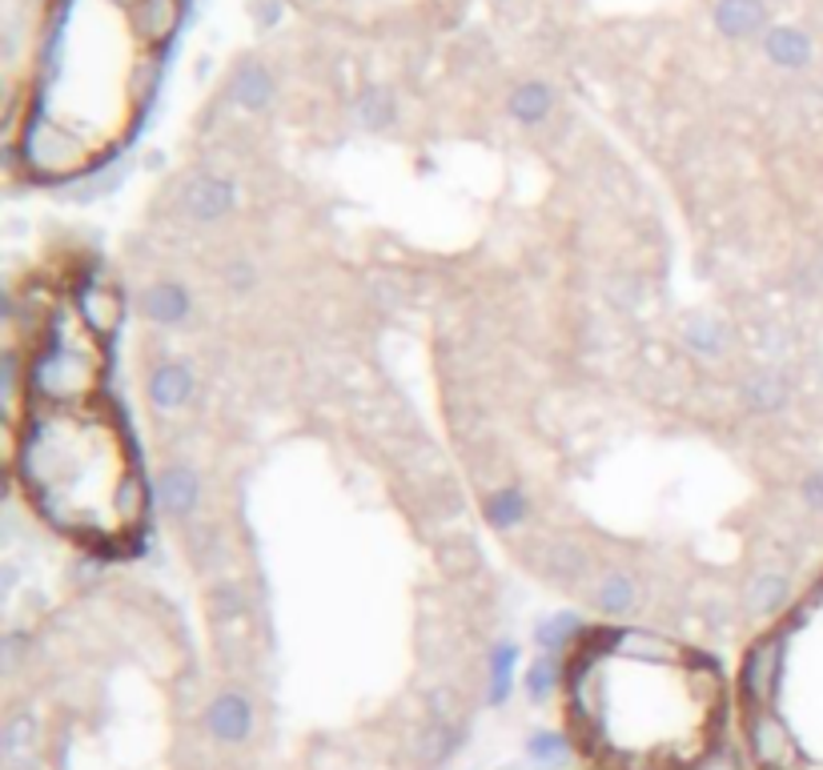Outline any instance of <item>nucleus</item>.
<instances>
[{
    "label": "nucleus",
    "mask_w": 823,
    "mask_h": 770,
    "mask_svg": "<svg viewBox=\"0 0 823 770\" xmlns=\"http://www.w3.org/2000/svg\"><path fill=\"white\" fill-rule=\"evenodd\" d=\"M567 723L599 770H699L724 730V683L678 642L619 630L570 662Z\"/></svg>",
    "instance_id": "1"
},
{
    "label": "nucleus",
    "mask_w": 823,
    "mask_h": 770,
    "mask_svg": "<svg viewBox=\"0 0 823 770\" xmlns=\"http://www.w3.org/2000/svg\"><path fill=\"white\" fill-rule=\"evenodd\" d=\"M21 478L36 510L77 538L125 542L146 522L149 494L129 462L125 429L97 402H33L21 441Z\"/></svg>",
    "instance_id": "2"
},
{
    "label": "nucleus",
    "mask_w": 823,
    "mask_h": 770,
    "mask_svg": "<svg viewBox=\"0 0 823 770\" xmlns=\"http://www.w3.org/2000/svg\"><path fill=\"white\" fill-rule=\"evenodd\" d=\"M803 659L776 639V678L744 706V735L759 770H823V590L800 610Z\"/></svg>",
    "instance_id": "3"
},
{
    "label": "nucleus",
    "mask_w": 823,
    "mask_h": 770,
    "mask_svg": "<svg viewBox=\"0 0 823 770\" xmlns=\"http://www.w3.org/2000/svg\"><path fill=\"white\" fill-rule=\"evenodd\" d=\"M77 313L85 318V325L89 330H97L100 338L105 333H113V325L121 321V298H117V289L105 286V281H85V286L77 289Z\"/></svg>",
    "instance_id": "4"
},
{
    "label": "nucleus",
    "mask_w": 823,
    "mask_h": 770,
    "mask_svg": "<svg viewBox=\"0 0 823 770\" xmlns=\"http://www.w3.org/2000/svg\"><path fill=\"white\" fill-rule=\"evenodd\" d=\"M763 0H719L715 9V24L724 29L727 36H751L756 29H763Z\"/></svg>",
    "instance_id": "5"
},
{
    "label": "nucleus",
    "mask_w": 823,
    "mask_h": 770,
    "mask_svg": "<svg viewBox=\"0 0 823 770\" xmlns=\"http://www.w3.org/2000/svg\"><path fill=\"white\" fill-rule=\"evenodd\" d=\"M768 53L776 65L783 68H800L808 56H812V41L800 33V29H771L768 33Z\"/></svg>",
    "instance_id": "6"
},
{
    "label": "nucleus",
    "mask_w": 823,
    "mask_h": 770,
    "mask_svg": "<svg viewBox=\"0 0 823 770\" xmlns=\"http://www.w3.org/2000/svg\"><path fill=\"white\" fill-rule=\"evenodd\" d=\"M511 109L523 117V121H538L546 109H551V93H546L543 85H523L519 93H514Z\"/></svg>",
    "instance_id": "7"
},
{
    "label": "nucleus",
    "mask_w": 823,
    "mask_h": 770,
    "mask_svg": "<svg viewBox=\"0 0 823 770\" xmlns=\"http://www.w3.org/2000/svg\"><path fill=\"white\" fill-rule=\"evenodd\" d=\"M266 97H269V77L261 68H245L242 77H237V100L257 109V105H266Z\"/></svg>",
    "instance_id": "8"
}]
</instances>
